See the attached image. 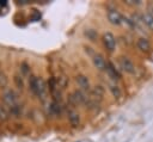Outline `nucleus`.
<instances>
[{
    "label": "nucleus",
    "instance_id": "1",
    "mask_svg": "<svg viewBox=\"0 0 153 142\" xmlns=\"http://www.w3.org/2000/svg\"><path fill=\"white\" fill-rule=\"evenodd\" d=\"M29 85H30L31 91L36 95H38L41 98H43L45 95V93H47V85H45V81L41 76L39 78L38 76H30Z\"/></svg>",
    "mask_w": 153,
    "mask_h": 142
},
{
    "label": "nucleus",
    "instance_id": "2",
    "mask_svg": "<svg viewBox=\"0 0 153 142\" xmlns=\"http://www.w3.org/2000/svg\"><path fill=\"white\" fill-rule=\"evenodd\" d=\"M118 64H120V68L124 73H127V74H134L135 73V64L133 63V61L129 57H127V56H120Z\"/></svg>",
    "mask_w": 153,
    "mask_h": 142
},
{
    "label": "nucleus",
    "instance_id": "3",
    "mask_svg": "<svg viewBox=\"0 0 153 142\" xmlns=\"http://www.w3.org/2000/svg\"><path fill=\"white\" fill-rule=\"evenodd\" d=\"M102 41L106 50L114 51L116 49V37L111 32H104L102 36Z\"/></svg>",
    "mask_w": 153,
    "mask_h": 142
},
{
    "label": "nucleus",
    "instance_id": "4",
    "mask_svg": "<svg viewBox=\"0 0 153 142\" xmlns=\"http://www.w3.org/2000/svg\"><path fill=\"white\" fill-rule=\"evenodd\" d=\"M106 17H108L109 23L112 25H121L123 21V16L116 8H110L106 13Z\"/></svg>",
    "mask_w": 153,
    "mask_h": 142
},
{
    "label": "nucleus",
    "instance_id": "5",
    "mask_svg": "<svg viewBox=\"0 0 153 142\" xmlns=\"http://www.w3.org/2000/svg\"><path fill=\"white\" fill-rule=\"evenodd\" d=\"M4 101L6 103V105H8L11 109L17 106V101H18V95L12 89H6L4 92Z\"/></svg>",
    "mask_w": 153,
    "mask_h": 142
},
{
    "label": "nucleus",
    "instance_id": "6",
    "mask_svg": "<svg viewBox=\"0 0 153 142\" xmlns=\"http://www.w3.org/2000/svg\"><path fill=\"white\" fill-rule=\"evenodd\" d=\"M92 62H93V66L98 69V70H106V66H108V62L105 61L104 56L102 54H93L92 55Z\"/></svg>",
    "mask_w": 153,
    "mask_h": 142
},
{
    "label": "nucleus",
    "instance_id": "7",
    "mask_svg": "<svg viewBox=\"0 0 153 142\" xmlns=\"http://www.w3.org/2000/svg\"><path fill=\"white\" fill-rule=\"evenodd\" d=\"M69 99L74 104V105H80V104H86L87 101V97L85 95V93L82 91H74L71 95H69Z\"/></svg>",
    "mask_w": 153,
    "mask_h": 142
},
{
    "label": "nucleus",
    "instance_id": "8",
    "mask_svg": "<svg viewBox=\"0 0 153 142\" xmlns=\"http://www.w3.org/2000/svg\"><path fill=\"white\" fill-rule=\"evenodd\" d=\"M103 95H104V88H103L100 85H97V86H94L93 88H91L88 99H91V100H94V101L99 103V101L102 100Z\"/></svg>",
    "mask_w": 153,
    "mask_h": 142
},
{
    "label": "nucleus",
    "instance_id": "9",
    "mask_svg": "<svg viewBox=\"0 0 153 142\" xmlns=\"http://www.w3.org/2000/svg\"><path fill=\"white\" fill-rule=\"evenodd\" d=\"M75 81H76L78 86L82 91H91V84H90V80H88V78L86 75H82V74L78 75L75 78Z\"/></svg>",
    "mask_w": 153,
    "mask_h": 142
},
{
    "label": "nucleus",
    "instance_id": "10",
    "mask_svg": "<svg viewBox=\"0 0 153 142\" xmlns=\"http://www.w3.org/2000/svg\"><path fill=\"white\" fill-rule=\"evenodd\" d=\"M136 47L142 53H148L151 50V43L146 37H139L136 41Z\"/></svg>",
    "mask_w": 153,
    "mask_h": 142
},
{
    "label": "nucleus",
    "instance_id": "11",
    "mask_svg": "<svg viewBox=\"0 0 153 142\" xmlns=\"http://www.w3.org/2000/svg\"><path fill=\"white\" fill-rule=\"evenodd\" d=\"M106 73L112 79V80H118L121 78V74L118 72V69L115 67V64L112 62H108V66H106Z\"/></svg>",
    "mask_w": 153,
    "mask_h": 142
},
{
    "label": "nucleus",
    "instance_id": "12",
    "mask_svg": "<svg viewBox=\"0 0 153 142\" xmlns=\"http://www.w3.org/2000/svg\"><path fill=\"white\" fill-rule=\"evenodd\" d=\"M68 122H69V124L72 125V126H78L79 124H80V116H79V113L76 112V111H74V110H71L69 112H68Z\"/></svg>",
    "mask_w": 153,
    "mask_h": 142
},
{
    "label": "nucleus",
    "instance_id": "13",
    "mask_svg": "<svg viewBox=\"0 0 153 142\" xmlns=\"http://www.w3.org/2000/svg\"><path fill=\"white\" fill-rule=\"evenodd\" d=\"M141 16H142V20H143L145 26H146L147 29H149V30L153 31V14L147 11V12L142 13Z\"/></svg>",
    "mask_w": 153,
    "mask_h": 142
},
{
    "label": "nucleus",
    "instance_id": "14",
    "mask_svg": "<svg viewBox=\"0 0 153 142\" xmlns=\"http://www.w3.org/2000/svg\"><path fill=\"white\" fill-rule=\"evenodd\" d=\"M109 91L111 92V94L115 99H120L122 97V91L116 84H109Z\"/></svg>",
    "mask_w": 153,
    "mask_h": 142
},
{
    "label": "nucleus",
    "instance_id": "15",
    "mask_svg": "<svg viewBox=\"0 0 153 142\" xmlns=\"http://www.w3.org/2000/svg\"><path fill=\"white\" fill-rule=\"evenodd\" d=\"M85 36H86L90 41H96L97 37H98V33H97V31L93 30V29H86V30H85Z\"/></svg>",
    "mask_w": 153,
    "mask_h": 142
},
{
    "label": "nucleus",
    "instance_id": "16",
    "mask_svg": "<svg viewBox=\"0 0 153 142\" xmlns=\"http://www.w3.org/2000/svg\"><path fill=\"white\" fill-rule=\"evenodd\" d=\"M14 82H16V86L18 87V88H23L24 87V81H23V78H22V75H19V74H16L14 75Z\"/></svg>",
    "mask_w": 153,
    "mask_h": 142
},
{
    "label": "nucleus",
    "instance_id": "17",
    "mask_svg": "<svg viewBox=\"0 0 153 142\" xmlns=\"http://www.w3.org/2000/svg\"><path fill=\"white\" fill-rule=\"evenodd\" d=\"M20 70H22L23 75H29V74H30V67H29L27 63H25V62H23V63L20 64Z\"/></svg>",
    "mask_w": 153,
    "mask_h": 142
},
{
    "label": "nucleus",
    "instance_id": "18",
    "mask_svg": "<svg viewBox=\"0 0 153 142\" xmlns=\"http://www.w3.org/2000/svg\"><path fill=\"white\" fill-rule=\"evenodd\" d=\"M7 76L4 74V73H1L0 72V87H5L6 85H7Z\"/></svg>",
    "mask_w": 153,
    "mask_h": 142
},
{
    "label": "nucleus",
    "instance_id": "19",
    "mask_svg": "<svg viewBox=\"0 0 153 142\" xmlns=\"http://www.w3.org/2000/svg\"><path fill=\"white\" fill-rule=\"evenodd\" d=\"M8 112L5 107H0V119H7Z\"/></svg>",
    "mask_w": 153,
    "mask_h": 142
},
{
    "label": "nucleus",
    "instance_id": "20",
    "mask_svg": "<svg viewBox=\"0 0 153 142\" xmlns=\"http://www.w3.org/2000/svg\"><path fill=\"white\" fill-rule=\"evenodd\" d=\"M124 4H127V5H130V6H136V5H141V1H134V0H128V1H124Z\"/></svg>",
    "mask_w": 153,
    "mask_h": 142
},
{
    "label": "nucleus",
    "instance_id": "21",
    "mask_svg": "<svg viewBox=\"0 0 153 142\" xmlns=\"http://www.w3.org/2000/svg\"><path fill=\"white\" fill-rule=\"evenodd\" d=\"M148 12H151V13L153 14V4L149 5V7H148Z\"/></svg>",
    "mask_w": 153,
    "mask_h": 142
}]
</instances>
